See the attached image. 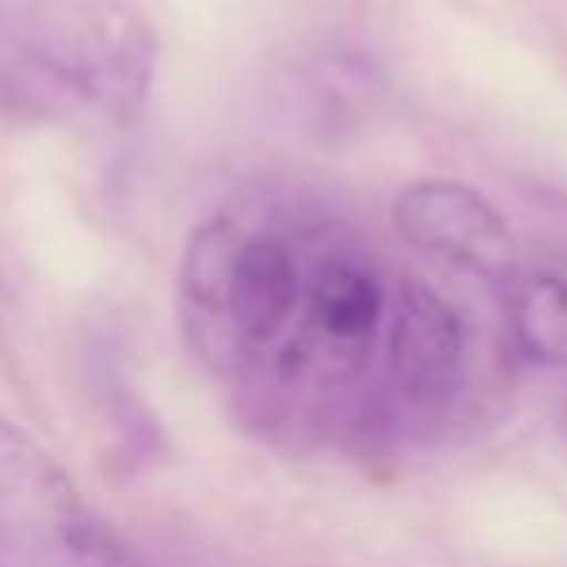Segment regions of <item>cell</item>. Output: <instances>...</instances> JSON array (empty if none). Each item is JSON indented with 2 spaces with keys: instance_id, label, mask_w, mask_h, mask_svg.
<instances>
[{
  "instance_id": "obj_3",
  "label": "cell",
  "mask_w": 567,
  "mask_h": 567,
  "mask_svg": "<svg viewBox=\"0 0 567 567\" xmlns=\"http://www.w3.org/2000/svg\"><path fill=\"white\" fill-rule=\"evenodd\" d=\"M0 563L4 567H146L89 505L75 478L0 412Z\"/></svg>"
},
{
  "instance_id": "obj_6",
  "label": "cell",
  "mask_w": 567,
  "mask_h": 567,
  "mask_svg": "<svg viewBox=\"0 0 567 567\" xmlns=\"http://www.w3.org/2000/svg\"><path fill=\"white\" fill-rule=\"evenodd\" d=\"M514 350L536 368H567V275L514 270L505 292Z\"/></svg>"
},
{
  "instance_id": "obj_7",
  "label": "cell",
  "mask_w": 567,
  "mask_h": 567,
  "mask_svg": "<svg viewBox=\"0 0 567 567\" xmlns=\"http://www.w3.org/2000/svg\"><path fill=\"white\" fill-rule=\"evenodd\" d=\"M563 434H567V408H563Z\"/></svg>"
},
{
  "instance_id": "obj_1",
  "label": "cell",
  "mask_w": 567,
  "mask_h": 567,
  "mask_svg": "<svg viewBox=\"0 0 567 567\" xmlns=\"http://www.w3.org/2000/svg\"><path fill=\"white\" fill-rule=\"evenodd\" d=\"M315 221L213 213L177 261V310L186 341L244 390L292 332Z\"/></svg>"
},
{
  "instance_id": "obj_2",
  "label": "cell",
  "mask_w": 567,
  "mask_h": 567,
  "mask_svg": "<svg viewBox=\"0 0 567 567\" xmlns=\"http://www.w3.org/2000/svg\"><path fill=\"white\" fill-rule=\"evenodd\" d=\"M0 40L53 93L111 124L142 115L155 80V31L133 0H0Z\"/></svg>"
},
{
  "instance_id": "obj_4",
  "label": "cell",
  "mask_w": 567,
  "mask_h": 567,
  "mask_svg": "<svg viewBox=\"0 0 567 567\" xmlns=\"http://www.w3.org/2000/svg\"><path fill=\"white\" fill-rule=\"evenodd\" d=\"M474 354H470V323L465 315L425 279H394L368 425L385 434H421L443 425L470 390Z\"/></svg>"
},
{
  "instance_id": "obj_8",
  "label": "cell",
  "mask_w": 567,
  "mask_h": 567,
  "mask_svg": "<svg viewBox=\"0 0 567 567\" xmlns=\"http://www.w3.org/2000/svg\"><path fill=\"white\" fill-rule=\"evenodd\" d=\"M0 567H4V563H0Z\"/></svg>"
},
{
  "instance_id": "obj_5",
  "label": "cell",
  "mask_w": 567,
  "mask_h": 567,
  "mask_svg": "<svg viewBox=\"0 0 567 567\" xmlns=\"http://www.w3.org/2000/svg\"><path fill=\"white\" fill-rule=\"evenodd\" d=\"M394 235L416 248L421 257L483 279V284H509L518 270V239L501 208L452 177H421L408 182L390 204Z\"/></svg>"
}]
</instances>
